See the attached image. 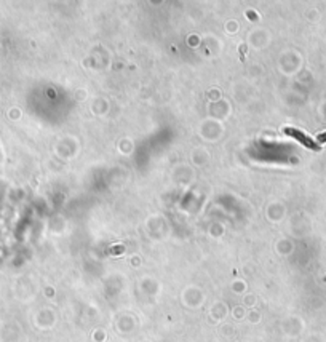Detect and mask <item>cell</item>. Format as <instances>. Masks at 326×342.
Returning <instances> with one entry per match:
<instances>
[{"label":"cell","instance_id":"6da1fadb","mask_svg":"<svg viewBox=\"0 0 326 342\" xmlns=\"http://www.w3.org/2000/svg\"><path fill=\"white\" fill-rule=\"evenodd\" d=\"M285 133H287V135H289V136L296 138L297 141H301V142L304 144L306 147H308V149H312V150H318V149H320L318 144L313 142L310 138H307V136L304 135V133L297 131V130H294V128H285Z\"/></svg>","mask_w":326,"mask_h":342}]
</instances>
